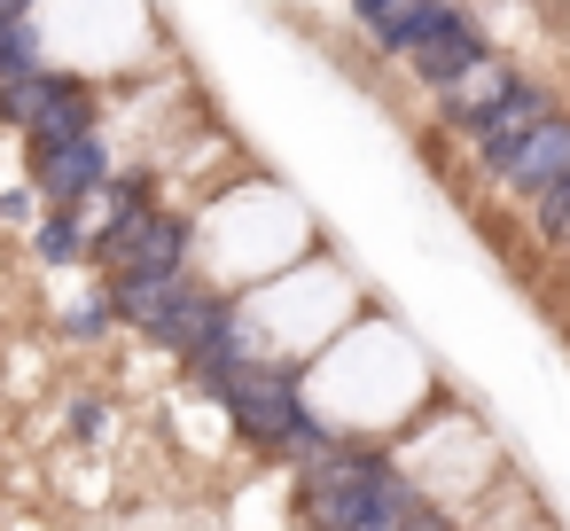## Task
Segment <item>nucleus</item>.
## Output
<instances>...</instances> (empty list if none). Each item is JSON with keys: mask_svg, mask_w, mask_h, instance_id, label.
I'll list each match as a JSON object with an SVG mask.
<instances>
[{"mask_svg": "<svg viewBox=\"0 0 570 531\" xmlns=\"http://www.w3.org/2000/svg\"><path fill=\"white\" fill-rule=\"evenodd\" d=\"M102 180H110V141H102V134L32 157V196H48L56 212H87V204L102 196Z\"/></svg>", "mask_w": 570, "mask_h": 531, "instance_id": "39448f33", "label": "nucleus"}, {"mask_svg": "<svg viewBox=\"0 0 570 531\" xmlns=\"http://www.w3.org/2000/svg\"><path fill=\"white\" fill-rule=\"evenodd\" d=\"M110 328V305H102V289L87 297V305H71V336H102Z\"/></svg>", "mask_w": 570, "mask_h": 531, "instance_id": "4468645a", "label": "nucleus"}, {"mask_svg": "<svg viewBox=\"0 0 570 531\" xmlns=\"http://www.w3.org/2000/svg\"><path fill=\"white\" fill-rule=\"evenodd\" d=\"M406 63H414V79H422V87L453 95V87H461L476 63H492V48H484V32H476V24L453 9V17H445V24H438V32H430V40L406 56Z\"/></svg>", "mask_w": 570, "mask_h": 531, "instance_id": "6e6552de", "label": "nucleus"}, {"mask_svg": "<svg viewBox=\"0 0 570 531\" xmlns=\"http://www.w3.org/2000/svg\"><path fill=\"white\" fill-rule=\"evenodd\" d=\"M562 173H570V118L554 110L547 126H531V134L500 157V173H492V180H500V188H515V196L531 204V196H539V188H554Z\"/></svg>", "mask_w": 570, "mask_h": 531, "instance_id": "0eeeda50", "label": "nucleus"}, {"mask_svg": "<svg viewBox=\"0 0 570 531\" xmlns=\"http://www.w3.org/2000/svg\"><path fill=\"white\" fill-rule=\"evenodd\" d=\"M32 71H48V63H40V17L0 24V87H9V79H32Z\"/></svg>", "mask_w": 570, "mask_h": 531, "instance_id": "f8f14e48", "label": "nucleus"}, {"mask_svg": "<svg viewBox=\"0 0 570 531\" xmlns=\"http://www.w3.org/2000/svg\"><path fill=\"white\" fill-rule=\"evenodd\" d=\"M422 508H430L422 484L383 445H336L297 469V515L313 531H399Z\"/></svg>", "mask_w": 570, "mask_h": 531, "instance_id": "f257e3e1", "label": "nucleus"}, {"mask_svg": "<svg viewBox=\"0 0 570 531\" xmlns=\"http://www.w3.org/2000/svg\"><path fill=\"white\" fill-rule=\"evenodd\" d=\"M17 17H32V0H0V24H17Z\"/></svg>", "mask_w": 570, "mask_h": 531, "instance_id": "a211bd4d", "label": "nucleus"}, {"mask_svg": "<svg viewBox=\"0 0 570 531\" xmlns=\"http://www.w3.org/2000/svg\"><path fill=\"white\" fill-rule=\"evenodd\" d=\"M87 134H95V87L71 79V71H48V79H40V102H32V118H24V149L48 157V149L87 141Z\"/></svg>", "mask_w": 570, "mask_h": 531, "instance_id": "20e7f679", "label": "nucleus"}, {"mask_svg": "<svg viewBox=\"0 0 570 531\" xmlns=\"http://www.w3.org/2000/svg\"><path fill=\"white\" fill-rule=\"evenodd\" d=\"M399 531H453V515H445V508H438V500H430V508H422V515H406V523H399Z\"/></svg>", "mask_w": 570, "mask_h": 531, "instance_id": "dca6fc26", "label": "nucleus"}, {"mask_svg": "<svg viewBox=\"0 0 570 531\" xmlns=\"http://www.w3.org/2000/svg\"><path fill=\"white\" fill-rule=\"evenodd\" d=\"M445 17H453V0H391V9H375V17H360V24H367V40H375L383 56H414Z\"/></svg>", "mask_w": 570, "mask_h": 531, "instance_id": "1a4fd4ad", "label": "nucleus"}, {"mask_svg": "<svg viewBox=\"0 0 570 531\" xmlns=\"http://www.w3.org/2000/svg\"><path fill=\"white\" fill-rule=\"evenodd\" d=\"M547 118H554V95H547V87H531V79H515V87H508V95H500V102L469 126L476 165H484V173H500V157H508L531 126H547Z\"/></svg>", "mask_w": 570, "mask_h": 531, "instance_id": "423d86ee", "label": "nucleus"}, {"mask_svg": "<svg viewBox=\"0 0 570 531\" xmlns=\"http://www.w3.org/2000/svg\"><path fill=\"white\" fill-rule=\"evenodd\" d=\"M352 9H360V17H375V9H391V0H352Z\"/></svg>", "mask_w": 570, "mask_h": 531, "instance_id": "6ab92c4d", "label": "nucleus"}, {"mask_svg": "<svg viewBox=\"0 0 570 531\" xmlns=\"http://www.w3.org/2000/svg\"><path fill=\"white\" fill-rule=\"evenodd\" d=\"M71 430H79V437H102V406L79 399V406H71Z\"/></svg>", "mask_w": 570, "mask_h": 531, "instance_id": "2eb2a0df", "label": "nucleus"}, {"mask_svg": "<svg viewBox=\"0 0 570 531\" xmlns=\"http://www.w3.org/2000/svg\"><path fill=\"white\" fill-rule=\"evenodd\" d=\"M196 258V219L188 212H118L87 235V266H102V282H134V274H188Z\"/></svg>", "mask_w": 570, "mask_h": 531, "instance_id": "7ed1b4c3", "label": "nucleus"}, {"mask_svg": "<svg viewBox=\"0 0 570 531\" xmlns=\"http://www.w3.org/2000/svg\"><path fill=\"white\" fill-rule=\"evenodd\" d=\"M32 250H40V266H79V258H87V227H79V212H40Z\"/></svg>", "mask_w": 570, "mask_h": 531, "instance_id": "9b49d317", "label": "nucleus"}, {"mask_svg": "<svg viewBox=\"0 0 570 531\" xmlns=\"http://www.w3.org/2000/svg\"><path fill=\"white\" fill-rule=\"evenodd\" d=\"M508 87H515V71H508V63H476V71H469V79H461L453 95H438V102H445V118H453V126L469 134V126H476V118H484V110H492V102H500Z\"/></svg>", "mask_w": 570, "mask_h": 531, "instance_id": "9d476101", "label": "nucleus"}, {"mask_svg": "<svg viewBox=\"0 0 570 531\" xmlns=\"http://www.w3.org/2000/svg\"><path fill=\"white\" fill-rule=\"evenodd\" d=\"M196 383L235 414V430H243L258 453H289V430H297V414H305V383H297L289 360L243 352V360H227V367H212V375H196Z\"/></svg>", "mask_w": 570, "mask_h": 531, "instance_id": "f03ea898", "label": "nucleus"}, {"mask_svg": "<svg viewBox=\"0 0 570 531\" xmlns=\"http://www.w3.org/2000/svg\"><path fill=\"white\" fill-rule=\"evenodd\" d=\"M531 227H539V243L570 250V173H562L554 188H539V196H531Z\"/></svg>", "mask_w": 570, "mask_h": 531, "instance_id": "ddd939ff", "label": "nucleus"}, {"mask_svg": "<svg viewBox=\"0 0 570 531\" xmlns=\"http://www.w3.org/2000/svg\"><path fill=\"white\" fill-rule=\"evenodd\" d=\"M32 204H40V196H32V188H9V196H0V212H9V219H40V212H32Z\"/></svg>", "mask_w": 570, "mask_h": 531, "instance_id": "f3484780", "label": "nucleus"}]
</instances>
